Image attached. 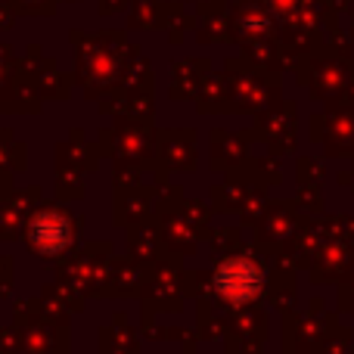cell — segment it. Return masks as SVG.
<instances>
[{
    "mask_svg": "<svg viewBox=\"0 0 354 354\" xmlns=\"http://www.w3.org/2000/svg\"><path fill=\"white\" fill-rule=\"evenodd\" d=\"M214 286L227 301L243 305V301L255 299L258 289H261V270L249 258H227L214 274Z\"/></svg>",
    "mask_w": 354,
    "mask_h": 354,
    "instance_id": "obj_1",
    "label": "cell"
},
{
    "mask_svg": "<svg viewBox=\"0 0 354 354\" xmlns=\"http://www.w3.org/2000/svg\"><path fill=\"white\" fill-rule=\"evenodd\" d=\"M68 221L56 212H41L28 227V239L41 255H56L68 245Z\"/></svg>",
    "mask_w": 354,
    "mask_h": 354,
    "instance_id": "obj_2",
    "label": "cell"
}]
</instances>
